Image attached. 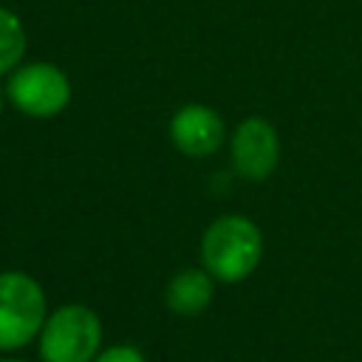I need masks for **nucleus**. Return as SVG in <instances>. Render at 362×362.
Listing matches in <instances>:
<instances>
[{
  "label": "nucleus",
  "instance_id": "7",
  "mask_svg": "<svg viewBox=\"0 0 362 362\" xmlns=\"http://www.w3.org/2000/svg\"><path fill=\"white\" fill-rule=\"evenodd\" d=\"M215 277L204 266L178 269L164 288V305L178 317H198L212 305L215 297Z\"/></svg>",
  "mask_w": 362,
  "mask_h": 362
},
{
  "label": "nucleus",
  "instance_id": "6",
  "mask_svg": "<svg viewBox=\"0 0 362 362\" xmlns=\"http://www.w3.org/2000/svg\"><path fill=\"white\" fill-rule=\"evenodd\" d=\"M167 136L173 147L187 158H209L229 139L221 113L204 102L181 105L167 124Z\"/></svg>",
  "mask_w": 362,
  "mask_h": 362
},
{
  "label": "nucleus",
  "instance_id": "3",
  "mask_svg": "<svg viewBox=\"0 0 362 362\" xmlns=\"http://www.w3.org/2000/svg\"><path fill=\"white\" fill-rule=\"evenodd\" d=\"M48 297L37 277L20 269L0 272V354H14L40 337Z\"/></svg>",
  "mask_w": 362,
  "mask_h": 362
},
{
  "label": "nucleus",
  "instance_id": "10",
  "mask_svg": "<svg viewBox=\"0 0 362 362\" xmlns=\"http://www.w3.org/2000/svg\"><path fill=\"white\" fill-rule=\"evenodd\" d=\"M0 362H28V359H20V356H11V354H3Z\"/></svg>",
  "mask_w": 362,
  "mask_h": 362
},
{
  "label": "nucleus",
  "instance_id": "5",
  "mask_svg": "<svg viewBox=\"0 0 362 362\" xmlns=\"http://www.w3.org/2000/svg\"><path fill=\"white\" fill-rule=\"evenodd\" d=\"M232 170L246 181H266L280 164V136L277 127L263 116H246L229 133Z\"/></svg>",
  "mask_w": 362,
  "mask_h": 362
},
{
  "label": "nucleus",
  "instance_id": "2",
  "mask_svg": "<svg viewBox=\"0 0 362 362\" xmlns=\"http://www.w3.org/2000/svg\"><path fill=\"white\" fill-rule=\"evenodd\" d=\"M102 317L85 303H62L48 311L37 351L40 362H93L102 351Z\"/></svg>",
  "mask_w": 362,
  "mask_h": 362
},
{
  "label": "nucleus",
  "instance_id": "4",
  "mask_svg": "<svg viewBox=\"0 0 362 362\" xmlns=\"http://www.w3.org/2000/svg\"><path fill=\"white\" fill-rule=\"evenodd\" d=\"M71 76L45 59L17 65L6 79V99L28 119H54L71 105Z\"/></svg>",
  "mask_w": 362,
  "mask_h": 362
},
{
  "label": "nucleus",
  "instance_id": "11",
  "mask_svg": "<svg viewBox=\"0 0 362 362\" xmlns=\"http://www.w3.org/2000/svg\"><path fill=\"white\" fill-rule=\"evenodd\" d=\"M3 105H6V88H0V113H3Z\"/></svg>",
  "mask_w": 362,
  "mask_h": 362
},
{
  "label": "nucleus",
  "instance_id": "8",
  "mask_svg": "<svg viewBox=\"0 0 362 362\" xmlns=\"http://www.w3.org/2000/svg\"><path fill=\"white\" fill-rule=\"evenodd\" d=\"M28 34L17 11L0 6V76H8L17 65L25 62Z\"/></svg>",
  "mask_w": 362,
  "mask_h": 362
},
{
  "label": "nucleus",
  "instance_id": "1",
  "mask_svg": "<svg viewBox=\"0 0 362 362\" xmlns=\"http://www.w3.org/2000/svg\"><path fill=\"white\" fill-rule=\"evenodd\" d=\"M263 260L260 226L238 212L215 218L201 235V266L218 283H243Z\"/></svg>",
  "mask_w": 362,
  "mask_h": 362
},
{
  "label": "nucleus",
  "instance_id": "9",
  "mask_svg": "<svg viewBox=\"0 0 362 362\" xmlns=\"http://www.w3.org/2000/svg\"><path fill=\"white\" fill-rule=\"evenodd\" d=\"M93 362H147V356L136 348V345H127V342H119V345H107L99 351V356Z\"/></svg>",
  "mask_w": 362,
  "mask_h": 362
}]
</instances>
